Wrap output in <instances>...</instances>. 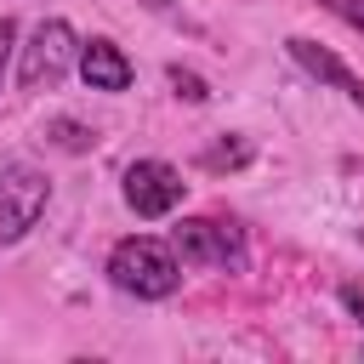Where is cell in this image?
I'll list each match as a JSON object with an SVG mask.
<instances>
[{"label":"cell","mask_w":364,"mask_h":364,"mask_svg":"<svg viewBox=\"0 0 364 364\" xmlns=\"http://www.w3.org/2000/svg\"><path fill=\"white\" fill-rule=\"evenodd\" d=\"M57 142H63V148H85V142H91V131H80V125L57 119Z\"/></svg>","instance_id":"obj_12"},{"label":"cell","mask_w":364,"mask_h":364,"mask_svg":"<svg viewBox=\"0 0 364 364\" xmlns=\"http://www.w3.org/2000/svg\"><path fill=\"white\" fill-rule=\"evenodd\" d=\"M74 63H80L74 28H68L63 17H46V23H34V34H28L23 57H17V85H23V91H51Z\"/></svg>","instance_id":"obj_3"},{"label":"cell","mask_w":364,"mask_h":364,"mask_svg":"<svg viewBox=\"0 0 364 364\" xmlns=\"http://www.w3.org/2000/svg\"><path fill=\"white\" fill-rule=\"evenodd\" d=\"M11 40H17V23L0 17V74H6V57H11Z\"/></svg>","instance_id":"obj_13"},{"label":"cell","mask_w":364,"mask_h":364,"mask_svg":"<svg viewBox=\"0 0 364 364\" xmlns=\"http://www.w3.org/2000/svg\"><path fill=\"white\" fill-rule=\"evenodd\" d=\"M341 307L364 324V279H347V284H341Z\"/></svg>","instance_id":"obj_11"},{"label":"cell","mask_w":364,"mask_h":364,"mask_svg":"<svg viewBox=\"0 0 364 364\" xmlns=\"http://www.w3.org/2000/svg\"><path fill=\"white\" fill-rule=\"evenodd\" d=\"M284 51H290V57H296L318 85H330V91H341L353 108H364V74H353L330 46H318V40H307V34H290V40H284Z\"/></svg>","instance_id":"obj_6"},{"label":"cell","mask_w":364,"mask_h":364,"mask_svg":"<svg viewBox=\"0 0 364 364\" xmlns=\"http://www.w3.org/2000/svg\"><path fill=\"white\" fill-rule=\"evenodd\" d=\"M182 171L176 165H165V159H136V165H125V205L136 210V216H171L176 205H182Z\"/></svg>","instance_id":"obj_5"},{"label":"cell","mask_w":364,"mask_h":364,"mask_svg":"<svg viewBox=\"0 0 364 364\" xmlns=\"http://www.w3.org/2000/svg\"><path fill=\"white\" fill-rule=\"evenodd\" d=\"M108 279H114V290H125L136 301H159L182 284V256H176V245H165L154 233H131L108 250Z\"/></svg>","instance_id":"obj_1"},{"label":"cell","mask_w":364,"mask_h":364,"mask_svg":"<svg viewBox=\"0 0 364 364\" xmlns=\"http://www.w3.org/2000/svg\"><path fill=\"white\" fill-rule=\"evenodd\" d=\"M358 239H364V233H358Z\"/></svg>","instance_id":"obj_14"},{"label":"cell","mask_w":364,"mask_h":364,"mask_svg":"<svg viewBox=\"0 0 364 364\" xmlns=\"http://www.w3.org/2000/svg\"><path fill=\"white\" fill-rule=\"evenodd\" d=\"M318 6H324V11H336L347 28H358V34H364V0H318Z\"/></svg>","instance_id":"obj_10"},{"label":"cell","mask_w":364,"mask_h":364,"mask_svg":"<svg viewBox=\"0 0 364 364\" xmlns=\"http://www.w3.org/2000/svg\"><path fill=\"white\" fill-rule=\"evenodd\" d=\"M205 165L210 171H239V165H250V142H216V148H205Z\"/></svg>","instance_id":"obj_8"},{"label":"cell","mask_w":364,"mask_h":364,"mask_svg":"<svg viewBox=\"0 0 364 364\" xmlns=\"http://www.w3.org/2000/svg\"><path fill=\"white\" fill-rule=\"evenodd\" d=\"M171 85H176V97H188V102H205L210 91H205V80L199 74H188V68H171Z\"/></svg>","instance_id":"obj_9"},{"label":"cell","mask_w":364,"mask_h":364,"mask_svg":"<svg viewBox=\"0 0 364 364\" xmlns=\"http://www.w3.org/2000/svg\"><path fill=\"white\" fill-rule=\"evenodd\" d=\"M80 74H85V85L91 91H125L131 80H136V68H131V57L114 46V40H80Z\"/></svg>","instance_id":"obj_7"},{"label":"cell","mask_w":364,"mask_h":364,"mask_svg":"<svg viewBox=\"0 0 364 364\" xmlns=\"http://www.w3.org/2000/svg\"><path fill=\"white\" fill-rule=\"evenodd\" d=\"M171 245H176L182 267H222V273L245 267V233L233 222H216V216H188L171 233Z\"/></svg>","instance_id":"obj_4"},{"label":"cell","mask_w":364,"mask_h":364,"mask_svg":"<svg viewBox=\"0 0 364 364\" xmlns=\"http://www.w3.org/2000/svg\"><path fill=\"white\" fill-rule=\"evenodd\" d=\"M46 205H51V182H46L40 165H28V159L0 165V250L17 245L23 233H34Z\"/></svg>","instance_id":"obj_2"}]
</instances>
